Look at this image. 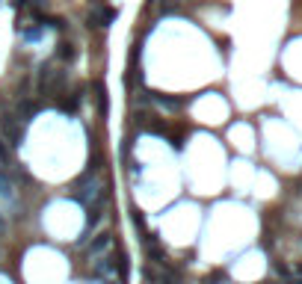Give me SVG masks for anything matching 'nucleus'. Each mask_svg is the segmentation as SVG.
<instances>
[{
    "label": "nucleus",
    "instance_id": "nucleus-1",
    "mask_svg": "<svg viewBox=\"0 0 302 284\" xmlns=\"http://www.w3.org/2000/svg\"><path fill=\"white\" fill-rule=\"evenodd\" d=\"M0 139L3 142H12V145H21L24 142V127H21V119L12 116V113H3L0 116Z\"/></svg>",
    "mask_w": 302,
    "mask_h": 284
},
{
    "label": "nucleus",
    "instance_id": "nucleus-2",
    "mask_svg": "<svg viewBox=\"0 0 302 284\" xmlns=\"http://www.w3.org/2000/svg\"><path fill=\"white\" fill-rule=\"evenodd\" d=\"M63 83H66V71H57V68H42V74H39V89L42 95H57L63 89Z\"/></svg>",
    "mask_w": 302,
    "mask_h": 284
},
{
    "label": "nucleus",
    "instance_id": "nucleus-3",
    "mask_svg": "<svg viewBox=\"0 0 302 284\" xmlns=\"http://www.w3.org/2000/svg\"><path fill=\"white\" fill-rule=\"evenodd\" d=\"M92 272L101 275V278H107V275H116V263H113V257H95V263H92Z\"/></svg>",
    "mask_w": 302,
    "mask_h": 284
},
{
    "label": "nucleus",
    "instance_id": "nucleus-4",
    "mask_svg": "<svg viewBox=\"0 0 302 284\" xmlns=\"http://www.w3.org/2000/svg\"><path fill=\"white\" fill-rule=\"evenodd\" d=\"M113 18H116V9H98V12L89 15V21H92L95 27H107V24H113Z\"/></svg>",
    "mask_w": 302,
    "mask_h": 284
},
{
    "label": "nucleus",
    "instance_id": "nucleus-5",
    "mask_svg": "<svg viewBox=\"0 0 302 284\" xmlns=\"http://www.w3.org/2000/svg\"><path fill=\"white\" fill-rule=\"evenodd\" d=\"M110 246V234H98V240L89 246V257H101V252Z\"/></svg>",
    "mask_w": 302,
    "mask_h": 284
},
{
    "label": "nucleus",
    "instance_id": "nucleus-6",
    "mask_svg": "<svg viewBox=\"0 0 302 284\" xmlns=\"http://www.w3.org/2000/svg\"><path fill=\"white\" fill-rule=\"evenodd\" d=\"M151 101H154L160 110H178V107H181V101H175V98H163V95H151Z\"/></svg>",
    "mask_w": 302,
    "mask_h": 284
},
{
    "label": "nucleus",
    "instance_id": "nucleus-7",
    "mask_svg": "<svg viewBox=\"0 0 302 284\" xmlns=\"http://www.w3.org/2000/svg\"><path fill=\"white\" fill-rule=\"evenodd\" d=\"M95 101H98V113L101 116H107V92H104L101 83H95Z\"/></svg>",
    "mask_w": 302,
    "mask_h": 284
},
{
    "label": "nucleus",
    "instance_id": "nucleus-8",
    "mask_svg": "<svg viewBox=\"0 0 302 284\" xmlns=\"http://www.w3.org/2000/svg\"><path fill=\"white\" fill-rule=\"evenodd\" d=\"M57 48H60V51H57L60 60H74V45H71V42H60Z\"/></svg>",
    "mask_w": 302,
    "mask_h": 284
},
{
    "label": "nucleus",
    "instance_id": "nucleus-9",
    "mask_svg": "<svg viewBox=\"0 0 302 284\" xmlns=\"http://www.w3.org/2000/svg\"><path fill=\"white\" fill-rule=\"evenodd\" d=\"M77 104H80V95H74V98H66V101H60V110H63V113H74V110H77Z\"/></svg>",
    "mask_w": 302,
    "mask_h": 284
},
{
    "label": "nucleus",
    "instance_id": "nucleus-10",
    "mask_svg": "<svg viewBox=\"0 0 302 284\" xmlns=\"http://www.w3.org/2000/svg\"><path fill=\"white\" fill-rule=\"evenodd\" d=\"M9 163V148H6V142L0 139V166H6Z\"/></svg>",
    "mask_w": 302,
    "mask_h": 284
},
{
    "label": "nucleus",
    "instance_id": "nucleus-11",
    "mask_svg": "<svg viewBox=\"0 0 302 284\" xmlns=\"http://www.w3.org/2000/svg\"><path fill=\"white\" fill-rule=\"evenodd\" d=\"M42 30H45V27H39V30H24V33H21V36H24L27 42H36V39L42 36Z\"/></svg>",
    "mask_w": 302,
    "mask_h": 284
},
{
    "label": "nucleus",
    "instance_id": "nucleus-12",
    "mask_svg": "<svg viewBox=\"0 0 302 284\" xmlns=\"http://www.w3.org/2000/svg\"><path fill=\"white\" fill-rule=\"evenodd\" d=\"M15 3H18V6H24V3H30V0H15Z\"/></svg>",
    "mask_w": 302,
    "mask_h": 284
},
{
    "label": "nucleus",
    "instance_id": "nucleus-13",
    "mask_svg": "<svg viewBox=\"0 0 302 284\" xmlns=\"http://www.w3.org/2000/svg\"><path fill=\"white\" fill-rule=\"evenodd\" d=\"M3 225H6V222H3V213H0V231H3Z\"/></svg>",
    "mask_w": 302,
    "mask_h": 284
},
{
    "label": "nucleus",
    "instance_id": "nucleus-14",
    "mask_svg": "<svg viewBox=\"0 0 302 284\" xmlns=\"http://www.w3.org/2000/svg\"><path fill=\"white\" fill-rule=\"evenodd\" d=\"M104 284H116V281H104Z\"/></svg>",
    "mask_w": 302,
    "mask_h": 284
}]
</instances>
